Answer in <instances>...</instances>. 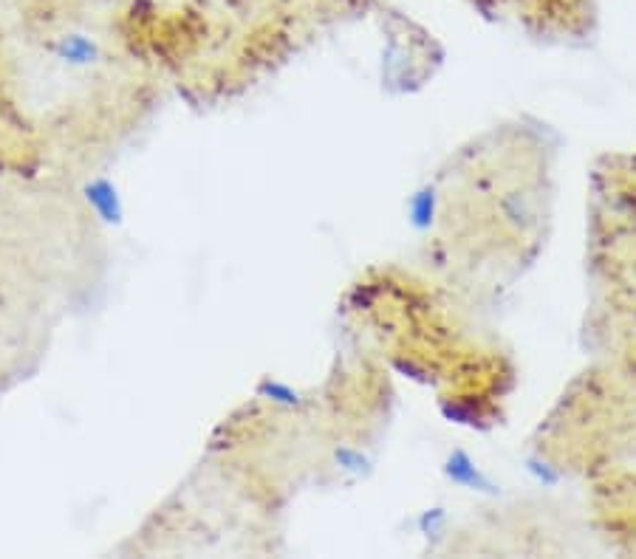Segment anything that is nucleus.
<instances>
[{
	"label": "nucleus",
	"mask_w": 636,
	"mask_h": 559,
	"mask_svg": "<svg viewBox=\"0 0 636 559\" xmlns=\"http://www.w3.org/2000/svg\"><path fill=\"white\" fill-rule=\"evenodd\" d=\"M586 345L636 339V153L591 167L586 195Z\"/></svg>",
	"instance_id": "obj_4"
},
{
	"label": "nucleus",
	"mask_w": 636,
	"mask_h": 559,
	"mask_svg": "<svg viewBox=\"0 0 636 559\" xmlns=\"http://www.w3.org/2000/svg\"><path fill=\"white\" fill-rule=\"evenodd\" d=\"M54 54H57V60L74 65V68H85V65H94L99 60V43L88 34H63L54 43Z\"/></svg>",
	"instance_id": "obj_8"
},
{
	"label": "nucleus",
	"mask_w": 636,
	"mask_h": 559,
	"mask_svg": "<svg viewBox=\"0 0 636 559\" xmlns=\"http://www.w3.org/2000/svg\"><path fill=\"white\" fill-rule=\"evenodd\" d=\"M82 201L102 226H119L125 218L122 195H119L114 178L94 176L91 181H85L82 184Z\"/></svg>",
	"instance_id": "obj_7"
},
{
	"label": "nucleus",
	"mask_w": 636,
	"mask_h": 559,
	"mask_svg": "<svg viewBox=\"0 0 636 559\" xmlns=\"http://www.w3.org/2000/svg\"><path fill=\"white\" fill-rule=\"evenodd\" d=\"M532 449L546 469L583 480L636 455V339L605 348L563 387Z\"/></svg>",
	"instance_id": "obj_3"
},
{
	"label": "nucleus",
	"mask_w": 636,
	"mask_h": 559,
	"mask_svg": "<svg viewBox=\"0 0 636 559\" xmlns=\"http://www.w3.org/2000/svg\"><path fill=\"white\" fill-rule=\"evenodd\" d=\"M560 139L509 116L461 142L419 198V272L470 311L521 283L546 252L557 204Z\"/></svg>",
	"instance_id": "obj_1"
},
{
	"label": "nucleus",
	"mask_w": 636,
	"mask_h": 559,
	"mask_svg": "<svg viewBox=\"0 0 636 559\" xmlns=\"http://www.w3.org/2000/svg\"><path fill=\"white\" fill-rule=\"evenodd\" d=\"M577 528L555 503H509L467 520L453 531V554H566Z\"/></svg>",
	"instance_id": "obj_5"
},
{
	"label": "nucleus",
	"mask_w": 636,
	"mask_h": 559,
	"mask_svg": "<svg viewBox=\"0 0 636 559\" xmlns=\"http://www.w3.org/2000/svg\"><path fill=\"white\" fill-rule=\"evenodd\" d=\"M484 17L518 26L546 43H586L597 26L594 0H467Z\"/></svg>",
	"instance_id": "obj_6"
},
{
	"label": "nucleus",
	"mask_w": 636,
	"mask_h": 559,
	"mask_svg": "<svg viewBox=\"0 0 636 559\" xmlns=\"http://www.w3.org/2000/svg\"><path fill=\"white\" fill-rule=\"evenodd\" d=\"M473 311L419 269L368 266L348 283L340 317L357 348L385 368L433 390L456 424L490 430L506 416L518 387L509 348L481 334Z\"/></svg>",
	"instance_id": "obj_2"
}]
</instances>
